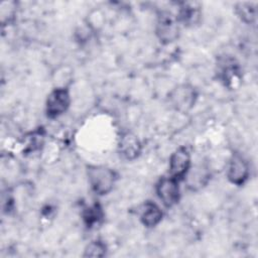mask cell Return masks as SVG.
I'll return each instance as SVG.
<instances>
[{
    "instance_id": "obj_6",
    "label": "cell",
    "mask_w": 258,
    "mask_h": 258,
    "mask_svg": "<svg viewBox=\"0 0 258 258\" xmlns=\"http://www.w3.org/2000/svg\"><path fill=\"white\" fill-rule=\"evenodd\" d=\"M155 192L166 208L175 206L180 200L179 181L171 176H162L155 184Z\"/></svg>"
},
{
    "instance_id": "obj_11",
    "label": "cell",
    "mask_w": 258,
    "mask_h": 258,
    "mask_svg": "<svg viewBox=\"0 0 258 258\" xmlns=\"http://www.w3.org/2000/svg\"><path fill=\"white\" fill-rule=\"evenodd\" d=\"M202 17L201 7L196 2H182L179 5L176 18L178 23L184 26H194L198 24Z\"/></svg>"
},
{
    "instance_id": "obj_9",
    "label": "cell",
    "mask_w": 258,
    "mask_h": 258,
    "mask_svg": "<svg viewBox=\"0 0 258 258\" xmlns=\"http://www.w3.org/2000/svg\"><path fill=\"white\" fill-rule=\"evenodd\" d=\"M239 64L231 57H223L218 63V75L225 86L232 89L240 81Z\"/></svg>"
},
{
    "instance_id": "obj_18",
    "label": "cell",
    "mask_w": 258,
    "mask_h": 258,
    "mask_svg": "<svg viewBox=\"0 0 258 258\" xmlns=\"http://www.w3.org/2000/svg\"><path fill=\"white\" fill-rule=\"evenodd\" d=\"M94 32H95V31L85 22L83 26L79 27V28L76 30V38H77L78 41H80L81 43H83V42L88 41V40L91 38V36H92V34H93Z\"/></svg>"
},
{
    "instance_id": "obj_2",
    "label": "cell",
    "mask_w": 258,
    "mask_h": 258,
    "mask_svg": "<svg viewBox=\"0 0 258 258\" xmlns=\"http://www.w3.org/2000/svg\"><path fill=\"white\" fill-rule=\"evenodd\" d=\"M167 98L170 106L175 111L187 113L195 107L199 98V93L192 85L180 84L169 92Z\"/></svg>"
},
{
    "instance_id": "obj_14",
    "label": "cell",
    "mask_w": 258,
    "mask_h": 258,
    "mask_svg": "<svg viewBox=\"0 0 258 258\" xmlns=\"http://www.w3.org/2000/svg\"><path fill=\"white\" fill-rule=\"evenodd\" d=\"M235 12L237 16L246 24H252L256 20L257 9L253 2H239L235 5Z\"/></svg>"
},
{
    "instance_id": "obj_10",
    "label": "cell",
    "mask_w": 258,
    "mask_h": 258,
    "mask_svg": "<svg viewBox=\"0 0 258 258\" xmlns=\"http://www.w3.org/2000/svg\"><path fill=\"white\" fill-rule=\"evenodd\" d=\"M210 176L211 171L209 167L206 164L199 163L196 165H191L183 180L186 183L187 188L194 191L199 190L207 185L210 181Z\"/></svg>"
},
{
    "instance_id": "obj_1",
    "label": "cell",
    "mask_w": 258,
    "mask_h": 258,
    "mask_svg": "<svg viewBox=\"0 0 258 258\" xmlns=\"http://www.w3.org/2000/svg\"><path fill=\"white\" fill-rule=\"evenodd\" d=\"M87 176L91 189L98 196H106L111 192L118 180V173L105 165H89Z\"/></svg>"
},
{
    "instance_id": "obj_17",
    "label": "cell",
    "mask_w": 258,
    "mask_h": 258,
    "mask_svg": "<svg viewBox=\"0 0 258 258\" xmlns=\"http://www.w3.org/2000/svg\"><path fill=\"white\" fill-rule=\"evenodd\" d=\"M42 143H43V135H42L41 131L40 130L34 131V132H32V135L30 136V138H28L25 150L28 152L36 151V150L40 149Z\"/></svg>"
},
{
    "instance_id": "obj_15",
    "label": "cell",
    "mask_w": 258,
    "mask_h": 258,
    "mask_svg": "<svg viewBox=\"0 0 258 258\" xmlns=\"http://www.w3.org/2000/svg\"><path fill=\"white\" fill-rule=\"evenodd\" d=\"M17 14V3L15 1H3L0 4V19L2 26L9 25L15 20Z\"/></svg>"
},
{
    "instance_id": "obj_8",
    "label": "cell",
    "mask_w": 258,
    "mask_h": 258,
    "mask_svg": "<svg viewBox=\"0 0 258 258\" xmlns=\"http://www.w3.org/2000/svg\"><path fill=\"white\" fill-rule=\"evenodd\" d=\"M142 148L141 140L133 132H124L119 137L117 145L118 153L127 161H133L138 158L142 152Z\"/></svg>"
},
{
    "instance_id": "obj_3",
    "label": "cell",
    "mask_w": 258,
    "mask_h": 258,
    "mask_svg": "<svg viewBox=\"0 0 258 258\" xmlns=\"http://www.w3.org/2000/svg\"><path fill=\"white\" fill-rule=\"evenodd\" d=\"M155 34L163 44L175 41L179 36V23L169 11H160L155 24Z\"/></svg>"
},
{
    "instance_id": "obj_7",
    "label": "cell",
    "mask_w": 258,
    "mask_h": 258,
    "mask_svg": "<svg viewBox=\"0 0 258 258\" xmlns=\"http://www.w3.org/2000/svg\"><path fill=\"white\" fill-rule=\"evenodd\" d=\"M227 178L237 186L244 185L250 177V165L240 153H234L227 165Z\"/></svg>"
},
{
    "instance_id": "obj_4",
    "label": "cell",
    "mask_w": 258,
    "mask_h": 258,
    "mask_svg": "<svg viewBox=\"0 0 258 258\" xmlns=\"http://www.w3.org/2000/svg\"><path fill=\"white\" fill-rule=\"evenodd\" d=\"M70 105L71 95L69 88L54 87L46 98L45 113L51 119L57 118L68 111Z\"/></svg>"
},
{
    "instance_id": "obj_12",
    "label": "cell",
    "mask_w": 258,
    "mask_h": 258,
    "mask_svg": "<svg viewBox=\"0 0 258 258\" xmlns=\"http://www.w3.org/2000/svg\"><path fill=\"white\" fill-rule=\"evenodd\" d=\"M163 218V212L161 208L154 202L147 201L143 205L140 212V221L146 228L156 227Z\"/></svg>"
},
{
    "instance_id": "obj_16",
    "label": "cell",
    "mask_w": 258,
    "mask_h": 258,
    "mask_svg": "<svg viewBox=\"0 0 258 258\" xmlns=\"http://www.w3.org/2000/svg\"><path fill=\"white\" fill-rule=\"evenodd\" d=\"M108 251L107 245L104 241L96 239L91 241L84 250L85 257H104Z\"/></svg>"
},
{
    "instance_id": "obj_5",
    "label": "cell",
    "mask_w": 258,
    "mask_h": 258,
    "mask_svg": "<svg viewBox=\"0 0 258 258\" xmlns=\"http://www.w3.org/2000/svg\"><path fill=\"white\" fill-rule=\"evenodd\" d=\"M191 155L185 146H179L169 156L168 175L181 181L191 167Z\"/></svg>"
},
{
    "instance_id": "obj_13",
    "label": "cell",
    "mask_w": 258,
    "mask_h": 258,
    "mask_svg": "<svg viewBox=\"0 0 258 258\" xmlns=\"http://www.w3.org/2000/svg\"><path fill=\"white\" fill-rule=\"evenodd\" d=\"M104 218L103 208L99 203L87 206L83 211V221L88 228H94L99 225Z\"/></svg>"
}]
</instances>
